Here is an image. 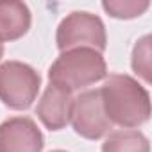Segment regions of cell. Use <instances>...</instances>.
I'll list each match as a JSON object with an SVG mask.
<instances>
[{
	"label": "cell",
	"instance_id": "cell-1",
	"mask_svg": "<svg viewBox=\"0 0 152 152\" xmlns=\"http://www.w3.org/2000/svg\"><path fill=\"white\" fill-rule=\"evenodd\" d=\"M100 95L111 124L132 129L145 124L150 116V95L131 75H109L100 88Z\"/></svg>",
	"mask_w": 152,
	"mask_h": 152
},
{
	"label": "cell",
	"instance_id": "cell-9",
	"mask_svg": "<svg viewBox=\"0 0 152 152\" xmlns=\"http://www.w3.org/2000/svg\"><path fill=\"white\" fill-rule=\"evenodd\" d=\"M102 152H150L148 140L143 132L134 129L115 131L102 145Z\"/></svg>",
	"mask_w": 152,
	"mask_h": 152
},
{
	"label": "cell",
	"instance_id": "cell-3",
	"mask_svg": "<svg viewBox=\"0 0 152 152\" xmlns=\"http://www.w3.org/2000/svg\"><path fill=\"white\" fill-rule=\"evenodd\" d=\"M39 88L41 77L32 66L22 61H6L0 64V100L9 109H29Z\"/></svg>",
	"mask_w": 152,
	"mask_h": 152
},
{
	"label": "cell",
	"instance_id": "cell-2",
	"mask_svg": "<svg viewBox=\"0 0 152 152\" xmlns=\"http://www.w3.org/2000/svg\"><path fill=\"white\" fill-rule=\"evenodd\" d=\"M107 75V64L100 52L93 48H72L61 52L48 70L50 84L70 93L91 86Z\"/></svg>",
	"mask_w": 152,
	"mask_h": 152
},
{
	"label": "cell",
	"instance_id": "cell-7",
	"mask_svg": "<svg viewBox=\"0 0 152 152\" xmlns=\"http://www.w3.org/2000/svg\"><path fill=\"white\" fill-rule=\"evenodd\" d=\"M72 106H73V97L70 91L48 84L38 102L36 115L47 129L61 131L70 124Z\"/></svg>",
	"mask_w": 152,
	"mask_h": 152
},
{
	"label": "cell",
	"instance_id": "cell-8",
	"mask_svg": "<svg viewBox=\"0 0 152 152\" xmlns=\"http://www.w3.org/2000/svg\"><path fill=\"white\" fill-rule=\"evenodd\" d=\"M31 29V11L16 0H0V41H15Z\"/></svg>",
	"mask_w": 152,
	"mask_h": 152
},
{
	"label": "cell",
	"instance_id": "cell-13",
	"mask_svg": "<svg viewBox=\"0 0 152 152\" xmlns=\"http://www.w3.org/2000/svg\"><path fill=\"white\" fill-rule=\"evenodd\" d=\"M50 152H66V150H50Z\"/></svg>",
	"mask_w": 152,
	"mask_h": 152
},
{
	"label": "cell",
	"instance_id": "cell-6",
	"mask_svg": "<svg viewBox=\"0 0 152 152\" xmlns=\"http://www.w3.org/2000/svg\"><path fill=\"white\" fill-rule=\"evenodd\" d=\"M43 134L27 116H13L0 124V152H41Z\"/></svg>",
	"mask_w": 152,
	"mask_h": 152
},
{
	"label": "cell",
	"instance_id": "cell-10",
	"mask_svg": "<svg viewBox=\"0 0 152 152\" xmlns=\"http://www.w3.org/2000/svg\"><path fill=\"white\" fill-rule=\"evenodd\" d=\"M148 2H136V0H106L102 2L104 11L113 16V18H120V20H131L136 16H141L147 9H148Z\"/></svg>",
	"mask_w": 152,
	"mask_h": 152
},
{
	"label": "cell",
	"instance_id": "cell-12",
	"mask_svg": "<svg viewBox=\"0 0 152 152\" xmlns=\"http://www.w3.org/2000/svg\"><path fill=\"white\" fill-rule=\"evenodd\" d=\"M2 56H4V43L0 41V59H2Z\"/></svg>",
	"mask_w": 152,
	"mask_h": 152
},
{
	"label": "cell",
	"instance_id": "cell-5",
	"mask_svg": "<svg viewBox=\"0 0 152 152\" xmlns=\"http://www.w3.org/2000/svg\"><path fill=\"white\" fill-rule=\"evenodd\" d=\"M70 122L73 131L86 140H100L111 131L113 124L104 111L100 90H90L73 99Z\"/></svg>",
	"mask_w": 152,
	"mask_h": 152
},
{
	"label": "cell",
	"instance_id": "cell-4",
	"mask_svg": "<svg viewBox=\"0 0 152 152\" xmlns=\"http://www.w3.org/2000/svg\"><path fill=\"white\" fill-rule=\"evenodd\" d=\"M56 43L61 52L72 48H93L102 54L107 47L104 22L97 15L86 11L70 13L57 27Z\"/></svg>",
	"mask_w": 152,
	"mask_h": 152
},
{
	"label": "cell",
	"instance_id": "cell-11",
	"mask_svg": "<svg viewBox=\"0 0 152 152\" xmlns=\"http://www.w3.org/2000/svg\"><path fill=\"white\" fill-rule=\"evenodd\" d=\"M132 70L150 83V36L141 38L132 50Z\"/></svg>",
	"mask_w": 152,
	"mask_h": 152
}]
</instances>
